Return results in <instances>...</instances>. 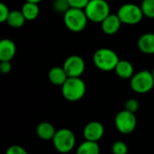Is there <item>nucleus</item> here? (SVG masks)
<instances>
[{
	"label": "nucleus",
	"mask_w": 154,
	"mask_h": 154,
	"mask_svg": "<svg viewBox=\"0 0 154 154\" xmlns=\"http://www.w3.org/2000/svg\"><path fill=\"white\" fill-rule=\"evenodd\" d=\"M117 53L109 48H100L97 50L93 55V62L95 66L102 71L115 70L119 62Z\"/></svg>",
	"instance_id": "1"
},
{
	"label": "nucleus",
	"mask_w": 154,
	"mask_h": 154,
	"mask_svg": "<svg viewBox=\"0 0 154 154\" xmlns=\"http://www.w3.org/2000/svg\"><path fill=\"white\" fill-rule=\"evenodd\" d=\"M86 91V83L80 78H68L66 82L61 86L63 97L70 102L80 100L85 96Z\"/></svg>",
	"instance_id": "2"
},
{
	"label": "nucleus",
	"mask_w": 154,
	"mask_h": 154,
	"mask_svg": "<svg viewBox=\"0 0 154 154\" xmlns=\"http://www.w3.org/2000/svg\"><path fill=\"white\" fill-rule=\"evenodd\" d=\"M84 11L88 21L96 23H101L111 14L106 0H89Z\"/></svg>",
	"instance_id": "3"
},
{
	"label": "nucleus",
	"mask_w": 154,
	"mask_h": 154,
	"mask_svg": "<svg viewBox=\"0 0 154 154\" xmlns=\"http://www.w3.org/2000/svg\"><path fill=\"white\" fill-rule=\"evenodd\" d=\"M63 21L68 30L73 32H80L87 27L88 19L84 9L71 7L63 14Z\"/></svg>",
	"instance_id": "4"
},
{
	"label": "nucleus",
	"mask_w": 154,
	"mask_h": 154,
	"mask_svg": "<svg viewBox=\"0 0 154 154\" xmlns=\"http://www.w3.org/2000/svg\"><path fill=\"white\" fill-rule=\"evenodd\" d=\"M120 21L124 24L135 25L142 22L143 18V13L141 5H137L133 3H126L122 5L116 13Z\"/></svg>",
	"instance_id": "5"
},
{
	"label": "nucleus",
	"mask_w": 154,
	"mask_h": 154,
	"mask_svg": "<svg viewBox=\"0 0 154 154\" xmlns=\"http://www.w3.org/2000/svg\"><path fill=\"white\" fill-rule=\"evenodd\" d=\"M52 143L57 152L60 153H69L76 145V136L71 130L62 128L56 132L52 139Z\"/></svg>",
	"instance_id": "6"
},
{
	"label": "nucleus",
	"mask_w": 154,
	"mask_h": 154,
	"mask_svg": "<svg viewBox=\"0 0 154 154\" xmlns=\"http://www.w3.org/2000/svg\"><path fill=\"white\" fill-rule=\"evenodd\" d=\"M131 88L138 94H145L150 92L154 87V79L152 71L147 69L135 73L130 81Z\"/></svg>",
	"instance_id": "7"
},
{
	"label": "nucleus",
	"mask_w": 154,
	"mask_h": 154,
	"mask_svg": "<svg viewBox=\"0 0 154 154\" xmlns=\"http://www.w3.org/2000/svg\"><path fill=\"white\" fill-rule=\"evenodd\" d=\"M115 125L119 133L122 134H132L137 125V119L135 114L131 113L127 110L120 111L115 118Z\"/></svg>",
	"instance_id": "8"
},
{
	"label": "nucleus",
	"mask_w": 154,
	"mask_h": 154,
	"mask_svg": "<svg viewBox=\"0 0 154 154\" xmlns=\"http://www.w3.org/2000/svg\"><path fill=\"white\" fill-rule=\"evenodd\" d=\"M62 67L69 78H80L85 71L86 64L82 57L71 55L65 60Z\"/></svg>",
	"instance_id": "9"
},
{
	"label": "nucleus",
	"mask_w": 154,
	"mask_h": 154,
	"mask_svg": "<svg viewBox=\"0 0 154 154\" xmlns=\"http://www.w3.org/2000/svg\"><path fill=\"white\" fill-rule=\"evenodd\" d=\"M105 134L104 125L97 121H92L86 125L83 130V136L86 141L98 143Z\"/></svg>",
	"instance_id": "10"
},
{
	"label": "nucleus",
	"mask_w": 154,
	"mask_h": 154,
	"mask_svg": "<svg viewBox=\"0 0 154 154\" xmlns=\"http://www.w3.org/2000/svg\"><path fill=\"white\" fill-rule=\"evenodd\" d=\"M122 25V23L117 16L116 14H110L102 23H101V29L104 33L107 35H113L116 34L120 27Z\"/></svg>",
	"instance_id": "11"
},
{
	"label": "nucleus",
	"mask_w": 154,
	"mask_h": 154,
	"mask_svg": "<svg viewBox=\"0 0 154 154\" xmlns=\"http://www.w3.org/2000/svg\"><path fill=\"white\" fill-rule=\"evenodd\" d=\"M16 53V45L10 39L0 41V61H11Z\"/></svg>",
	"instance_id": "12"
},
{
	"label": "nucleus",
	"mask_w": 154,
	"mask_h": 154,
	"mask_svg": "<svg viewBox=\"0 0 154 154\" xmlns=\"http://www.w3.org/2000/svg\"><path fill=\"white\" fill-rule=\"evenodd\" d=\"M139 50L144 54H154V33L146 32L140 36L137 42Z\"/></svg>",
	"instance_id": "13"
},
{
	"label": "nucleus",
	"mask_w": 154,
	"mask_h": 154,
	"mask_svg": "<svg viewBox=\"0 0 154 154\" xmlns=\"http://www.w3.org/2000/svg\"><path fill=\"white\" fill-rule=\"evenodd\" d=\"M115 71L116 75L123 79H131L135 74L133 64L126 60H120L115 69Z\"/></svg>",
	"instance_id": "14"
},
{
	"label": "nucleus",
	"mask_w": 154,
	"mask_h": 154,
	"mask_svg": "<svg viewBox=\"0 0 154 154\" xmlns=\"http://www.w3.org/2000/svg\"><path fill=\"white\" fill-rule=\"evenodd\" d=\"M56 129L49 122H42L39 124L36 127V134L37 136L43 140V141H50L53 139L55 134H56Z\"/></svg>",
	"instance_id": "15"
},
{
	"label": "nucleus",
	"mask_w": 154,
	"mask_h": 154,
	"mask_svg": "<svg viewBox=\"0 0 154 154\" xmlns=\"http://www.w3.org/2000/svg\"><path fill=\"white\" fill-rule=\"evenodd\" d=\"M49 80L55 86H62L68 79V75L65 72L63 67H53L48 73Z\"/></svg>",
	"instance_id": "16"
},
{
	"label": "nucleus",
	"mask_w": 154,
	"mask_h": 154,
	"mask_svg": "<svg viewBox=\"0 0 154 154\" xmlns=\"http://www.w3.org/2000/svg\"><path fill=\"white\" fill-rule=\"evenodd\" d=\"M21 12L23 13L26 21H33L39 16L40 8L38 6V4L25 2L22 6Z\"/></svg>",
	"instance_id": "17"
},
{
	"label": "nucleus",
	"mask_w": 154,
	"mask_h": 154,
	"mask_svg": "<svg viewBox=\"0 0 154 154\" xmlns=\"http://www.w3.org/2000/svg\"><path fill=\"white\" fill-rule=\"evenodd\" d=\"M26 22L23 13L19 10H13L7 18V24L12 28H21Z\"/></svg>",
	"instance_id": "18"
},
{
	"label": "nucleus",
	"mask_w": 154,
	"mask_h": 154,
	"mask_svg": "<svg viewBox=\"0 0 154 154\" xmlns=\"http://www.w3.org/2000/svg\"><path fill=\"white\" fill-rule=\"evenodd\" d=\"M76 154H100V148L97 143L85 140L78 147Z\"/></svg>",
	"instance_id": "19"
},
{
	"label": "nucleus",
	"mask_w": 154,
	"mask_h": 154,
	"mask_svg": "<svg viewBox=\"0 0 154 154\" xmlns=\"http://www.w3.org/2000/svg\"><path fill=\"white\" fill-rule=\"evenodd\" d=\"M52 8L56 13L65 14L71 8V5L69 0H53Z\"/></svg>",
	"instance_id": "20"
},
{
	"label": "nucleus",
	"mask_w": 154,
	"mask_h": 154,
	"mask_svg": "<svg viewBox=\"0 0 154 154\" xmlns=\"http://www.w3.org/2000/svg\"><path fill=\"white\" fill-rule=\"evenodd\" d=\"M141 8L145 17L154 19V0H143Z\"/></svg>",
	"instance_id": "21"
},
{
	"label": "nucleus",
	"mask_w": 154,
	"mask_h": 154,
	"mask_svg": "<svg viewBox=\"0 0 154 154\" xmlns=\"http://www.w3.org/2000/svg\"><path fill=\"white\" fill-rule=\"evenodd\" d=\"M113 154H128V147L125 143L122 141H117L112 145Z\"/></svg>",
	"instance_id": "22"
},
{
	"label": "nucleus",
	"mask_w": 154,
	"mask_h": 154,
	"mask_svg": "<svg viewBox=\"0 0 154 154\" xmlns=\"http://www.w3.org/2000/svg\"><path fill=\"white\" fill-rule=\"evenodd\" d=\"M139 107H140V104H139V101L135 98H130L126 101L125 103V110L131 112V113H134L135 114L138 110H139Z\"/></svg>",
	"instance_id": "23"
},
{
	"label": "nucleus",
	"mask_w": 154,
	"mask_h": 154,
	"mask_svg": "<svg viewBox=\"0 0 154 154\" xmlns=\"http://www.w3.org/2000/svg\"><path fill=\"white\" fill-rule=\"evenodd\" d=\"M10 10L7 5L4 3H0V22L5 23L10 14Z\"/></svg>",
	"instance_id": "24"
},
{
	"label": "nucleus",
	"mask_w": 154,
	"mask_h": 154,
	"mask_svg": "<svg viewBox=\"0 0 154 154\" xmlns=\"http://www.w3.org/2000/svg\"><path fill=\"white\" fill-rule=\"evenodd\" d=\"M5 154H29L27 152V151L20 146V145H11L10 147H8V149L6 150Z\"/></svg>",
	"instance_id": "25"
},
{
	"label": "nucleus",
	"mask_w": 154,
	"mask_h": 154,
	"mask_svg": "<svg viewBox=\"0 0 154 154\" xmlns=\"http://www.w3.org/2000/svg\"><path fill=\"white\" fill-rule=\"evenodd\" d=\"M71 7H76V8H80L84 9L89 0H69Z\"/></svg>",
	"instance_id": "26"
},
{
	"label": "nucleus",
	"mask_w": 154,
	"mask_h": 154,
	"mask_svg": "<svg viewBox=\"0 0 154 154\" xmlns=\"http://www.w3.org/2000/svg\"><path fill=\"white\" fill-rule=\"evenodd\" d=\"M12 70V64L10 61H1L0 71L3 74H8Z\"/></svg>",
	"instance_id": "27"
},
{
	"label": "nucleus",
	"mask_w": 154,
	"mask_h": 154,
	"mask_svg": "<svg viewBox=\"0 0 154 154\" xmlns=\"http://www.w3.org/2000/svg\"><path fill=\"white\" fill-rule=\"evenodd\" d=\"M26 2H30V3H34V4H39L42 0H25Z\"/></svg>",
	"instance_id": "28"
},
{
	"label": "nucleus",
	"mask_w": 154,
	"mask_h": 154,
	"mask_svg": "<svg viewBox=\"0 0 154 154\" xmlns=\"http://www.w3.org/2000/svg\"><path fill=\"white\" fill-rule=\"evenodd\" d=\"M152 77H153V79H154V69L152 70Z\"/></svg>",
	"instance_id": "29"
},
{
	"label": "nucleus",
	"mask_w": 154,
	"mask_h": 154,
	"mask_svg": "<svg viewBox=\"0 0 154 154\" xmlns=\"http://www.w3.org/2000/svg\"><path fill=\"white\" fill-rule=\"evenodd\" d=\"M128 154H129V153H128Z\"/></svg>",
	"instance_id": "30"
}]
</instances>
